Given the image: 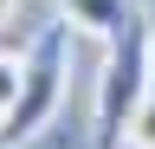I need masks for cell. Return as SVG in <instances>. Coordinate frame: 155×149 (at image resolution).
Returning <instances> with one entry per match:
<instances>
[{
  "instance_id": "6da1fadb",
  "label": "cell",
  "mask_w": 155,
  "mask_h": 149,
  "mask_svg": "<svg viewBox=\"0 0 155 149\" xmlns=\"http://www.w3.org/2000/svg\"><path fill=\"white\" fill-rule=\"evenodd\" d=\"M149 84H155V71H149V20L136 13L129 26H116L104 39V78H97V104H91L97 149H123V123L142 104Z\"/></svg>"
},
{
  "instance_id": "7a4b0ae2",
  "label": "cell",
  "mask_w": 155,
  "mask_h": 149,
  "mask_svg": "<svg viewBox=\"0 0 155 149\" xmlns=\"http://www.w3.org/2000/svg\"><path fill=\"white\" fill-rule=\"evenodd\" d=\"M71 20H52L39 39L26 46V78H19V104L0 117V143H32L39 130L58 117L65 104V78H71Z\"/></svg>"
},
{
  "instance_id": "3957f363",
  "label": "cell",
  "mask_w": 155,
  "mask_h": 149,
  "mask_svg": "<svg viewBox=\"0 0 155 149\" xmlns=\"http://www.w3.org/2000/svg\"><path fill=\"white\" fill-rule=\"evenodd\" d=\"M58 20H71L84 39H110L116 26L136 20V0H58Z\"/></svg>"
},
{
  "instance_id": "277c9868",
  "label": "cell",
  "mask_w": 155,
  "mask_h": 149,
  "mask_svg": "<svg viewBox=\"0 0 155 149\" xmlns=\"http://www.w3.org/2000/svg\"><path fill=\"white\" fill-rule=\"evenodd\" d=\"M123 149H155V84L142 91V104L129 110V123H123Z\"/></svg>"
},
{
  "instance_id": "5b68a950",
  "label": "cell",
  "mask_w": 155,
  "mask_h": 149,
  "mask_svg": "<svg viewBox=\"0 0 155 149\" xmlns=\"http://www.w3.org/2000/svg\"><path fill=\"white\" fill-rule=\"evenodd\" d=\"M19 78H26V52H0V117L19 104Z\"/></svg>"
},
{
  "instance_id": "8992f818",
  "label": "cell",
  "mask_w": 155,
  "mask_h": 149,
  "mask_svg": "<svg viewBox=\"0 0 155 149\" xmlns=\"http://www.w3.org/2000/svg\"><path fill=\"white\" fill-rule=\"evenodd\" d=\"M19 7H26V0H0V32H7V26L19 20Z\"/></svg>"
},
{
  "instance_id": "52a82bcc",
  "label": "cell",
  "mask_w": 155,
  "mask_h": 149,
  "mask_svg": "<svg viewBox=\"0 0 155 149\" xmlns=\"http://www.w3.org/2000/svg\"><path fill=\"white\" fill-rule=\"evenodd\" d=\"M149 71H155V20H149Z\"/></svg>"
},
{
  "instance_id": "ba28073f",
  "label": "cell",
  "mask_w": 155,
  "mask_h": 149,
  "mask_svg": "<svg viewBox=\"0 0 155 149\" xmlns=\"http://www.w3.org/2000/svg\"><path fill=\"white\" fill-rule=\"evenodd\" d=\"M0 149H19V143H0Z\"/></svg>"
}]
</instances>
